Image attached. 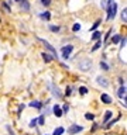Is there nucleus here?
I'll use <instances>...</instances> for the list:
<instances>
[{"label": "nucleus", "mask_w": 127, "mask_h": 135, "mask_svg": "<svg viewBox=\"0 0 127 135\" xmlns=\"http://www.w3.org/2000/svg\"><path fill=\"white\" fill-rule=\"evenodd\" d=\"M38 122H40V124H41V125H42V124H44V122H45V121H44V115H41V117H40V118H38Z\"/></svg>", "instance_id": "nucleus-26"}, {"label": "nucleus", "mask_w": 127, "mask_h": 135, "mask_svg": "<svg viewBox=\"0 0 127 135\" xmlns=\"http://www.w3.org/2000/svg\"><path fill=\"white\" fill-rule=\"evenodd\" d=\"M54 114L57 115V117H61L62 115V110H61V107H58V105H54Z\"/></svg>", "instance_id": "nucleus-10"}, {"label": "nucleus", "mask_w": 127, "mask_h": 135, "mask_svg": "<svg viewBox=\"0 0 127 135\" xmlns=\"http://www.w3.org/2000/svg\"><path fill=\"white\" fill-rule=\"evenodd\" d=\"M119 41H120V35H114V37H113V40H111V42H113V44H117Z\"/></svg>", "instance_id": "nucleus-20"}, {"label": "nucleus", "mask_w": 127, "mask_h": 135, "mask_svg": "<svg viewBox=\"0 0 127 135\" xmlns=\"http://www.w3.org/2000/svg\"><path fill=\"white\" fill-rule=\"evenodd\" d=\"M100 68H102L103 70H109V66H107V63H105V62H100Z\"/></svg>", "instance_id": "nucleus-21"}, {"label": "nucleus", "mask_w": 127, "mask_h": 135, "mask_svg": "<svg viewBox=\"0 0 127 135\" xmlns=\"http://www.w3.org/2000/svg\"><path fill=\"white\" fill-rule=\"evenodd\" d=\"M100 99H102V101H103L105 104H110V103H111L110 96H109V94H106V93H103V94L100 96Z\"/></svg>", "instance_id": "nucleus-7"}, {"label": "nucleus", "mask_w": 127, "mask_h": 135, "mask_svg": "<svg viewBox=\"0 0 127 135\" xmlns=\"http://www.w3.org/2000/svg\"><path fill=\"white\" fill-rule=\"evenodd\" d=\"M30 105H31V107H35V108H38V110L41 108V103H40V101H31Z\"/></svg>", "instance_id": "nucleus-14"}, {"label": "nucleus", "mask_w": 127, "mask_h": 135, "mask_svg": "<svg viewBox=\"0 0 127 135\" xmlns=\"http://www.w3.org/2000/svg\"><path fill=\"white\" fill-rule=\"evenodd\" d=\"M122 18H123V21H124V23L127 21V9H124V10L122 11Z\"/></svg>", "instance_id": "nucleus-16"}, {"label": "nucleus", "mask_w": 127, "mask_h": 135, "mask_svg": "<svg viewBox=\"0 0 127 135\" xmlns=\"http://www.w3.org/2000/svg\"><path fill=\"white\" fill-rule=\"evenodd\" d=\"M78 68H79L80 70H83V72L89 70V69L92 68V60L89 59V58H83V59H79V62H78Z\"/></svg>", "instance_id": "nucleus-1"}, {"label": "nucleus", "mask_w": 127, "mask_h": 135, "mask_svg": "<svg viewBox=\"0 0 127 135\" xmlns=\"http://www.w3.org/2000/svg\"><path fill=\"white\" fill-rule=\"evenodd\" d=\"M35 124H37V120H32L31 122H30V127H35Z\"/></svg>", "instance_id": "nucleus-30"}, {"label": "nucleus", "mask_w": 127, "mask_h": 135, "mask_svg": "<svg viewBox=\"0 0 127 135\" xmlns=\"http://www.w3.org/2000/svg\"><path fill=\"white\" fill-rule=\"evenodd\" d=\"M100 35H102V34H100L99 31H95V32H93V35H92V40H93V41L99 40V38H100Z\"/></svg>", "instance_id": "nucleus-15"}, {"label": "nucleus", "mask_w": 127, "mask_h": 135, "mask_svg": "<svg viewBox=\"0 0 127 135\" xmlns=\"http://www.w3.org/2000/svg\"><path fill=\"white\" fill-rule=\"evenodd\" d=\"M79 91H80V94H86V93H88V89H86V87H80Z\"/></svg>", "instance_id": "nucleus-25"}, {"label": "nucleus", "mask_w": 127, "mask_h": 135, "mask_svg": "<svg viewBox=\"0 0 127 135\" xmlns=\"http://www.w3.org/2000/svg\"><path fill=\"white\" fill-rule=\"evenodd\" d=\"M7 131H9V135H16V134H14V131H13L10 127H7Z\"/></svg>", "instance_id": "nucleus-28"}, {"label": "nucleus", "mask_w": 127, "mask_h": 135, "mask_svg": "<svg viewBox=\"0 0 127 135\" xmlns=\"http://www.w3.org/2000/svg\"><path fill=\"white\" fill-rule=\"evenodd\" d=\"M49 89L52 90V93H54V94H55V96H57L58 99H61V97H62V94H61V91H59L58 89H55V87H52V86H51Z\"/></svg>", "instance_id": "nucleus-11"}, {"label": "nucleus", "mask_w": 127, "mask_h": 135, "mask_svg": "<svg viewBox=\"0 0 127 135\" xmlns=\"http://www.w3.org/2000/svg\"><path fill=\"white\" fill-rule=\"evenodd\" d=\"M20 4H21V9L23 10H30V3H28V0H20Z\"/></svg>", "instance_id": "nucleus-8"}, {"label": "nucleus", "mask_w": 127, "mask_h": 135, "mask_svg": "<svg viewBox=\"0 0 127 135\" xmlns=\"http://www.w3.org/2000/svg\"><path fill=\"white\" fill-rule=\"evenodd\" d=\"M16 1H20V0H16Z\"/></svg>", "instance_id": "nucleus-33"}, {"label": "nucleus", "mask_w": 127, "mask_h": 135, "mask_svg": "<svg viewBox=\"0 0 127 135\" xmlns=\"http://www.w3.org/2000/svg\"><path fill=\"white\" fill-rule=\"evenodd\" d=\"M40 41H41L42 44L45 45V48H47V49H49V51H51V54H54V55L57 56V51H55V48H54L52 45H49V42H47L45 40H41V38H40Z\"/></svg>", "instance_id": "nucleus-5"}, {"label": "nucleus", "mask_w": 127, "mask_h": 135, "mask_svg": "<svg viewBox=\"0 0 127 135\" xmlns=\"http://www.w3.org/2000/svg\"><path fill=\"white\" fill-rule=\"evenodd\" d=\"M80 131H83V127H80V125H76V124H74V125H71L69 127V130H68V132L69 134H78V132H80Z\"/></svg>", "instance_id": "nucleus-4"}, {"label": "nucleus", "mask_w": 127, "mask_h": 135, "mask_svg": "<svg viewBox=\"0 0 127 135\" xmlns=\"http://www.w3.org/2000/svg\"><path fill=\"white\" fill-rule=\"evenodd\" d=\"M41 3H42L45 7H47V6H49V4H51V0H41Z\"/></svg>", "instance_id": "nucleus-24"}, {"label": "nucleus", "mask_w": 127, "mask_h": 135, "mask_svg": "<svg viewBox=\"0 0 127 135\" xmlns=\"http://www.w3.org/2000/svg\"><path fill=\"white\" fill-rule=\"evenodd\" d=\"M68 110H69V107H68V104H65V105H64V110H62V111H64V113H68Z\"/></svg>", "instance_id": "nucleus-29"}, {"label": "nucleus", "mask_w": 127, "mask_h": 135, "mask_svg": "<svg viewBox=\"0 0 127 135\" xmlns=\"http://www.w3.org/2000/svg\"><path fill=\"white\" fill-rule=\"evenodd\" d=\"M99 46H100V42H97V44H96L95 46H93V49H92V51H96V49H97Z\"/></svg>", "instance_id": "nucleus-32"}, {"label": "nucleus", "mask_w": 127, "mask_h": 135, "mask_svg": "<svg viewBox=\"0 0 127 135\" xmlns=\"http://www.w3.org/2000/svg\"><path fill=\"white\" fill-rule=\"evenodd\" d=\"M41 55H42V59L45 60V62H51V60H52V56H51V55H48L47 52H42Z\"/></svg>", "instance_id": "nucleus-13"}, {"label": "nucleus", "mask_w": 127, "mask_h": 135, "mask_svg": "<svg viewBox=\"0 0 127 135\" xmlns=\"http://www.w3.org/2000/svg\"><path fill=\"white\" fill-rule=\"evenodd\" d=\"M107 10H109L107 18H109V20H113V18H114V15H116V11H117V4H116V3H113Z\"/></svg>", "instance_id": "nucleus-2"}, {"label": "nucleus", "mask_w": 127, "mask_h": 135, "mask_svg": "<svg viewBox=\"0 0 127 135\" xmlns=\"http://www.w3.org/2000/svg\"><path fill=\"white\" fill-rule=\"evenodd\" d=\"M85 118H86V120H95V115H93V114H90V113H86V114H85Z\"/></svg>", "instance_id": "nucleus-17"}, {"label": "nucleus", "mask_w": 127, "mask_h": 135, "mask_svg": "<svg viewBox=\"0 0 127 135\" xmlns=\"http://www.w3.org/2000/svg\"><path fill=\"white\" fill-rule=\"evenodd\" d=\"M41 17H42L44 20H49V18H51V14H49L48 11H45V13H42V14H41Z\"/></svg>", "instance_id": "nucleus-19"}, {"label": "nucleus", "mask_w": 127, "mask_h": 135, "mask_svg": "<svg viewBox=\"0 0 127 135\" xmlns=\"http://www.w3.org/2000/svg\"><path fill=\"white\" fill-rule=\"evenodd\" d=\"M49 30H51V31H54V32H58V31H59V27H55V25H51V27H49Z\"/></svg>", "instance_id": "nucleus-23"}, {"label": "nucleus", "mask_w": 127, "mask_h": 135, "mask_svg": "<svg viewBox=\"0 0 127 135\" xmlns=\"http://www.w3.org/2000/svg\"><path fill=\"white\" fill-rule=\"evenodd\" d=\"M107 1H109V0H105V1L102 3V7H107Z\"/></svg>", "instance_id": "nucleus-31"}, {"label": "nucleus", "mask_w": 127, "mask_h": 135, "mask_svg": "<svg viewBox=\"0 0 127 135\" xmlns=\"http://www.w3.org/2000/svg\"><path fill=\"white\" fill-rule=\"evenodd\" d=\"M110 118H111V111H106V114H105V122L109 121Z\"/></svg>", "instance_id": "nucleus-18"}, {"label": "nucleus", "mask_w": 127, "mask_h": 135, "mask_svg": "<svg viewBox=\"0 0 127 135\" xmlns=\"http://www.w3.org/2000/svg\"><path fill=\"white\" fill-rule=\"evenodd\" d=\"M72 49H74V46H72V45H66V46H64V48H62V58L68 59V58H69V55H71V52H72Z\"/></svg>", "instance_id": "nucleus-3"}, {"label": "nucleus", "mask_w": 127, "mask_h": 135, "mask_svg": "<svg viewBox=\"0 0 127 135\" xmlns=\"http://www.w3.org/2000/svg\"><path fill=\"white\" fill-rule=\"evenodd\" d=\"M99 24H100V21H96L95 24H93V27H92V28H90V30L93 31V30H96V28H97V25H99Z\"/></svg>", "instance_id": "nucleus-27"}, {"label": "nucleus", "mask_w": 127, "mask_h": 135, "mask_svg": "<svg viewBox=\"0 0 127 135\" xmlns=\"http://www.w3.org/2000/svg\"><path fill=\"white\" fill-rule=\"evenodd\" d=\"M96 80H97V83H99L100 86H103V87H109V82H107V79H105L103 76H99Z\"/></svg>", "instance_id": "nucleus-6"}, {"label": "nucleus", "mask_w": 127, "mask_h": 135, "mask_svg": "<svg viewBox=\"0 0 127 135\" xmlns=\"http://www.w3.org/2000/svg\"><path fill=\"white\" fill-rule=\"evenodd\" d=\"M72 30L75 31V32H78V31L80 30V24H78V23H76V24H74V27H72Z\"/></svg>", "instance_id": "nucleus-22"}, {"label": "nucleus", "mask_w": 127, "mask_h": 135, "mask_svg": "<svg viewBox=\"0 0 127 135\" xmlns=\"http://www.w3.org/2000/svg\"><path fill=\"white\" fill-rule=\"evenodd\" d=\"M64 132H65V130H64L62 127H58V128H55V131H54L52 135H62Z\"/></svg>", "instance_id": "nucleus-12"}, {"label": "nucleus", "mask_w": 127, "mask_h": 135, "mask_svg": "<svg viewBox=\"0 0 127 135\" xmlns=\"http://www.w3.org/2000/svg\"><path fill=\"white\" fill-rule=\"evenodd\" d=\"M119 96H120V99H124L126 100V86H122L120 89H119ZM126 104V103H124Z\"/></svg>", "instance_id": "nucleus-9"}]
</instances>
